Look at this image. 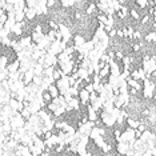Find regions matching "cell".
Here are the masks:
<instances>
[{"label":"cell","mask_w":156,"mask_h":156,"mask_svg":"<svg viewBox=\"0 0 156 156\" xmlns=\"http://www.w3.org/2000/svg\"><path fill=\"white\" fill-rule=\"evenodd\" d=\"M59 4L63 7V8H71L76 4V0H59Z\"/></svg>","instance_id":"8"},{"label":"cell","mask_w":156,"mask_h":156,"mask_svg":"<svg viewBox=\"0 0 156 156\" xmlns=\"http://www.w3.org/2000/svg\"><path fill=\"white\" fill-rule=\"evenodd\" d=\"M3 12V8H2V5H0V13H2Z\"/></svg>","instance_id":"17"},{"label":"cell","mask_w":156,"mask_h":156,"mask_svg":"<svg viewBox=\"0 0 156 156\" xmlns=\"http://www.w3.org/2000/svg\"><path fill=\"white\" fill-rule=\"evenodd\" d=\"M111 71H109V64H105L104 67H101L100 69L98 71V75L100 76V79H104V77H108Z\"/></svg>","instance_id":"6"},{"label":"cell","mask_w":156,"mask_h":156,"mask_svg":"<svg viewBox=\"0 0 156 156\" xmlns=\"http://www.w3.org/2000/svg\"><path fill=\"white\" fill-rule=\"evenodd\" d=\"M9 63V60L8 58L4 55V54H0V69H3V68H5L7 64Z\"/></svg>","instance_id":"10"},{"label":"cell","mask_w":156,"mask_h":156,"mask_svg":"<svg viewBox=\"0 0 156 156\" xmlns=\"http://www.w3.org/2000/svg\"><path fill=\"white\" fill-rule=\"evenodd\" d=\"M8 105L11 107V109H13V111H17V112H20V109L23 108L22 101H19L16 98H9V100H8Z\"/></svg>","instance_id":"3"},{"label":"cell","mask_w":156,"mask_h":156,"mask_svg":"<svg viewBox=\"0 0 156 156\" xmlns=\"http://www.w3.org/2000/svg\"><path fill=\"white\" fill-rule=\"evenodd\" d=\"M47 91H48V94L51 95V98L52 99H56V98H59V90H58V87L55 86V83L54 84H51V86H48L47 88Z\"/></svg>","instance_id":"7"},{"label":"cell","mask_w":156,"mask_h":156,"mask_svg":"<svg viewBox=\"0 0 156 156\" xmlns=\"http://www.w3.org/2000/svg\"><path fill=\"white\" fill-rule=\"evenodd\" d=\"M0 47H2V37H0Z\"/></svg>","instance_id":"18"},{"label":"cell","mask_w":156,"mask_h":156,"mask_svg":"<svg viewBox=\"0 0 156 156\" xmlns=\"http://www.w3.org/2000/svg\"><path fill=\"white\" fill-rule=\"evenodd\" d=\"M41 99H43V100L47 103V104L52 101V98H51V95L48 94V91H47V90H45V91H41Z\"/></svg>","instance_id":"13"},{"label":"cell","mask_w":156,"mask_h":156,"mask_svg":"<svg viewBox=\"0 0 156 156\" xmlns=\"http://www.w3.org/2000/svg\"><path fill=\"white\" fill-rule=\"evenodd\" d=\"M5 2L8 3V4H15V3H17L19 0H5Z\"/></svg>","instance_id":"16"},{"label":"cell","mask_w":156,"mask_h":156,"mask_svg":"<svg viewBox=\"0 0 156 156\" xmlns=\"http://www.w3.org/2000/svg\"><path fill=\"white\" fill-rule=\"evenodd\" d=\"M144 41H147V44H155L156 41V34L155 31H150V32L144 34Z\"/></svg>","instance_id":"5"},{"label":"cell","mask_w":156,"mask_h":156,"mask_svg":"<svg viewBox=\"0 0 156 156\" xmlns=\"http://www.w3.org/2000/svg\"><path fill=\"white\" fill-rule=\"evenodd\" d=\"M86 37L83 36V34H75V35H72V43L75 47H81L84 43H86Z\"/></svg>","instance_id":"1"},{"label":"cell","mask_w":156,"mask_h":156,"mask_svg":"<svg viewBox=\"0 0 156 156\" xmlns=\"http://www.w3.org/2000/svg\"><path fill=\"white\" fill-rule=\"evenodd\" d=\"M13 8H15V11H23L26 8V0H19L17 3L13 4Z\"/></svg>","instance_id":"12"},{"label":"cell","mask_w":156,"mask_h":156,"mask_svg":"<svg viewBox=\"0 0 156 156\" xmlns=\"http://www.w3.org/2000/svg\"><path fill=\"white\" fill-rule=\"evenodd\" d=\"M7 19H8V15H7L5 11H3L0 13V24H4L7 22Z\"/></svg>","instance_id":"14"},{"label":"cell","mask_w":156,"mask_h":156,"mask_svg":"<svg viewBox=\"0 0 156 156\" xmlns=\"http://www.w3.org/2000/svg\"><path fill=\"white\" fill-rule=\"evenodd\" d=\"M26 20V16H24V11H15V22L20 23Z\"/></svg>","instance_id":"11"},{"label":"cell","mask_w":156,"mask_h":156,"mask_svg":"<svg viewBox=\"0 0 156 156\" xmlns=\"http://www.w3.org/2000/svg\"><path fill=\"white\" fill-rule=\"evenodd\" d=\"M84 90L87 92H92L94 91V83H87L86 86H84Z\"/></svg>","instance_id":"15"},{"label":"cell","mask_w":156,"mask_h":156,"mask_svg":"<svg viewBox=\"0 0 156 156\" xmlns=\"http://www.w3.org/2000/svg\"><path fill=\"white\" fill-rule=\"evenodd\" d=\"M23 11H24V16H26V20H30V22H32V20L36 19L37 13H36V9H35V8H28V7H26Z\"/></svg>","instance_id":"4"},{"label":"cell","mask_w":156,"mask_h":156,"mask_svg":"<svg viewBox=\"0 0 156 156\" xmlns=\"http://www.w3.org/2000/svg\"><path fill=\"white\" fill-rule=\"evenodd\" d=\"M95 11H98L96 3H90V4H88V7L86 8V15H87V16H92V15L95 13Z\"/></svg>","instance_id":"9"},{"label":"cell","mask_w":156,"mask_h":156,"mask_svg":"<svg viewBox=\"0 0 156 156\" xmlns=\"http://www.w3.org/2000/svg\"><path fill=\"white\" fill-rule=\"evenodd\" d=\"M5 68H7V71H8V73L17 72V71H19V68H20V60L15 59V60H12V62H9L8 64H7Z\"/></svg>","instance_id":"2"}]
</instances>
